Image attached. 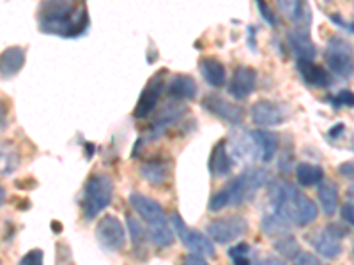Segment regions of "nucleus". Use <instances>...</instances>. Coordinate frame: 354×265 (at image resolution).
I'll return each instance as SVG.
<instances>
[{
	"label": "nucleus",
	"mask_w": 354,
	"mask_h": 265,
	"mask_svg": "<svg viewBox=\"0 0 354 265\" xmlns=\"http://www.w3.org/2000/svg\"><path fill=\"white\" fill-rule=\"evenodd\" d=\"M52 226H53V230H55V233H61V232H62V226H61V223H57V221H53V223H52Z\"/></svg>",
	"instance_id": "43"
},
{
	"label": "nucleus",
	"mask_w": 354,
	"mask_h": 265,
	"mask_svg": "<svg viewBox=\"0 0 354 265\" xmlns=\"http://www.w3.org/2000/svg\"><path fill=\"white\" fill-rule=\"evenodd\" d=\"M37 23L44 34L78 37L88 28V12L73 0H44L37 11Z\"/></svg>",
	"instance_id": "1"
},
{
	"label": "nucleus",
	"mask_w": 354,
	"mask_h": 265,
	"mask_svg": "<svg viewBox=\"0 0 354 265\" xmlns=\"http://www.w3.org/2000/svg\"><path fill=\"white\" fill-rule=\"evenodd\" d=\"M25 64V50L20 46H11V48L2 52V62H0V72L2 78H12L24 68Z\"/></svg>",
	"instance_id": "19"
},
{
	"label": "nucleus",
	"mask_w": 354,
	"mask_h": 265,
	"mask_svg": "<svg viewBox=\"0 0 354 265\" xmlns=\"http://www.w3.org/2000/svg\"><path fill=\"white\" fill-rule=\"evenodd\" d=\"M290 223L283 216L277 213V210H271L270 214H266L262 217L261 228L266 235H278V237H282V235H287V230H289Z\"/></svg>",
	"instance_id": "24"
},
{
	"label": "nucleus",
	"mask_w": 354,
	"mask_h": 265,
	"mask_svg": "<svg viewBox=\"0 0 354 265\" xmlns=\"http://www.w3.org/2000/svg\"><path fill=\"white\" fill-rule=\"evenodd\" d=\"M338 172L342 173L344 177H354V163H351V161H347V163H344V165H340V168H338Z\"/></svg>",
	"instance_id": "38"
},
{
	"label": "nucleus",
	"mask_w": 354,
	"mask_h": 265,
	"mask_svg": "<svg viewBox=\"0 0 354 265\" xmlns=\"http://www.w3.org/2000/svg\"><path fill=\"white\" fill-rule=\"evenodd\" d=\"M342 131H344V124H337V126H335V128L330 129V137L331 138L340 137V135H342Z\"/></svg>",
	"instance_id": "40"
},
{
	"label": "nucleus",
	"mask_w": 354,
	"mask_h": 265,
	"mask_svg": "<svg viewBox=\"0 0 354 265\" xmlns=\"http://www.w3.org/2000/svg\"><path fill=\"white\" fill-rule=\"evenodd\" d=\"M326 64L335 77L347 80L354 75V50L342 37H333L326 46Z\"/></svg>",
	"instance_id": "6"
},
{
	"label": "nucleus",
	"mask_w": 354,
	"mask_h": 265,
	"mask_svg": "<svg viewBox=\"0 0 354 265\" xmlns=\"http://www.w3.org/2000/svg\"><path fill=\"white\" fill-rule=\"evenodd\" d=\"M248 230V223L241 216H227L207 225V235L218 244H229L239 239Z\"/></svg>",
	"instance_id": "10"
},
{
	"label": "nucleus",
	"mask_w": 354,
	"mask_h": 265,
	"mask_svg": "<svg viewBox=\"0 0 354 265\" xmlns=\"http://www.w3.org/2000/svg\"><path fill=\"white\" fill-rule=\"evenodd\" d=\"M346 228L333 223V225H328L321 232H315L310 237V242H312L314 249L321 257L331 260V258H337L338 255L342 253V239L346 237Z\"/></svg>",
	"instance_id": "8"
},
{
	"label": "nucleus",
	"mask_w": 354,
	"mask_h": 265,
	"mask_svg": "<svg viewBox=\"0 0 354 265\" xmlns=\"http://www.w3.org/2000/svg\"><path fill=\"white\" fill-rule=\"evenodd\" d=\"M322 175H324V172H322L321 166L310 165V163H301L296 168V179H298L299 186H303V188L321 184Z\"/></svg>",
	"instance_id": "26"
},
{
	"label": "nucleus",
	"mask_w": 354,
	"mask_h": 265,
	"mask_svg": "<svg viewBox=\"0 0 354 265\" xmlns=\"http://www.w3.org/2000/svg\"><path fill=\"white\" fill-rule=\"evenodd\" d=\"M250 244L246 242H241V244L234 246V248L229 249V257L232 260V265H252V260H250Z\"/></svg>",
	"instance_id": "29"
},
{
	"label": "nucleus",
	"mask_w": 354,
	"mask_h": 265,
	"mask_svg": "<svg viewBox=\"0 0 354 265\" xmlns=\"http://www.w3.org/2000/svg\"><path fill=\"white\" fill-rule=\"evenodd\" d=\"M317 195H319V204H321L322 213L326 214V216H333V214L337 213V207H338L337 184L328 181L321 182L317 189Z\"/></svg>",
	"instance_id": "22"
},
{
	"label": "nucleus",
	"mask_w": 354,
	"mask_h": 265,
	"mask_svg": "<svg viewBox=\"0 0 354 265\" xmlns=\"http://www.w3.org/2000/svg\"><path fill=\"white\" fill-rule=\"evenodd\" d=\"M252 265H287L282 258H277V257H268L264 260H259Z\"/></svg>",
	"instance_id": "37"
},
{
	"label": "nucleus",
	"mask_w": 354,
	"mask_h": 265,
	"mask_svg": "<svg viewBox=\"0 0 354 265\" xmlns=\"http://www.w3.org/2000/svg\"><path fill=\"white\" fill-rule=\"evenodd\" d=\"M255 27H250V48L252 50H257L255 48Z\"/></svg>",
	"instance_id": "41"
},
{
	"label": "nucleus",
	"mask_w": 354,
	"mask_h": 265,
	"mask_svg": "<svg viewBox=\"0 0 354 265\" xmlns=\"http://www.w3.org/2000/svg\"><path fill=\"white\" fill-rule=\"evenodd\" d=\"M289 44L294 55L298 57V61H312L315 57V44L312 43L306 30L289 32Z\"/></svg>",
	"instance_id": "17"
},
{
	"label": "nucleus",
	"mask_w": 354,
	"mask_h": 265,
	"mask_svg": "<svg viewBox=\"0 0 354 265\" xmlns=\"http://www.w3.org/2000/svg\"><path fill=\"white\" fill-rule=\"evenodd\" d=\"M250 132H252L255 149H257V159L264 161V163L273 159L278 149L277 135L270 131H250Z\"/></svg>",
	"instance_id": "18"
},
{
	"label": "nucleus",
	"mask_w": 354,
	"mask_h": 265,
	"mask_svg": "<svg viewBox=\"0 0 354 265\" xmlns=\"http://www.w3.org/2000/svg\"><path fill=\"white\" fill-rule=\"evenodd\" d=\"M298 71L306 84L315 85V87H330L331 85L330 72L315 62L298 61Z\"/></svg>",
	"instance_id": "15"
},
{
	"label": "nucleus",
	"mask_w": 354,
	"mask_h": 265,
	"mask_svg": "<svg viewBox=\"0 0 354 265\" xmlns=\"http://www.w3.org/2000/svg\"><path fill=\"white\" fill-rule=\"evenodd\" d=\"M342 217L346 223H349V225L354 226V204H351V202H347L346 205L342 207Z\"/></svg>",
	"instance_id": "36"
},
{
	"label": "nucleus",
	"mask_w": 354,
	"mask_h": 265,
	"mask_svg": "<svg viewBox=\"0 0 354 265\" xmlns=\"http://www.w3.org/2000/svg\"><path fill=\"white\" fill-rule=\"evenodd\" d=\"M201 72L202 78H204L211 87H221L225 84V68L216 59H202L201 61Z\"/></svg>",
	"instance_id": "21"
},
{
	"label": "nucleus",
	"mask_w": 354,
	"mask_h": 265,
	"mask_svg": "<svg viewBox=\"0 0 354 265\" xmlns=\"http://www.w3.org/2000/svg\"><path fill=\"white\" fill-rule=\"evenodd\" d=\"M331 21H335V23L337 25H340V27H344L347 30V28H349L351 32H354V25L353 23H346V21H342V18L338 17V14H333V17H331Z\"/></svg>",
	"instance_id": "39"
},
{
	"label": "nucleus",
	"mask_w": 354,
	"mask_h": 265,
	"mask_svg": "<svg viewBox=\"0 0 354 265\" xmlns=\"http://www.w3.org/2000/svg\"><path fill=\"white\" fill-rule=\"evenodd\" d=\"M169 96L174 99H194L197 96V84L188 75H176L169 84Z\"/></svg>",
	"instance_id": "20"
},
{
	"label": "nucleus",
	"mask_w": 354,
	"mask_h": 265,
	"mask_svg": "<svg viewBox=\"0 0 354 265\" xmlns=\"http://www.w3.org/2000/svg\"><path fill=\"white\" fill-rule=\"evenodd\" d=\"M140 175L151 184L160 186L169 177V166L165 163H160V161H149V163H144L140 166Z\"/></svg>",
	"instance_id": "25"
},
{
	"label": "nucleus",
	"mask_w": 354,
	"mask_h": 265,
	"mask_svg": "<svg viewBox=\"0 0 354 265\" xmlns=\"http://www.w3.org/2000/svg\"><path fill=\"white\" fill-rule=\"evenodd\" d=\"M165 75L167 69H161L147 81V85L142 90L140 97H138V103L133 110V117L135 119H147L149 113L156 108L158 101H160L161 94H163V88H165Z\"/></svg>",
	"instance_id": "11"
},
{
	"label": "nucleus",
	"mask_w": 354,
	"mask_h": 265,
	"mask_svg": "<svg viewBox=\"0 0 354 265\" xmlns=\"http://www.w3.org/2000/svg\"><path fill=\"white\" fill-rule=\"evenodd\" d=\"M252 119L257 126H280L286 122V112L280 105L271 101H259L252 106Z\"/></svg>",
	"instance_id": "14"
},
{
	"label": "nucleus",
	"mask_w": 354,
	"mask_h": 265,
	"mask_svg": "<svg viewBox=\"0 0 354 265\" xmlns=\"http://www.w3.org/2000/svg\"><path fill=\"white\" fill-rule=\"evenodd\" d=\"M129 204L138 216L147 223L149 230H147V237L158 248H169L174 242V233L169 226L165 213L161 209V205L153 198L145 197L140 193L129 195Z\"/></svg>",
	"instance_id": "4"
},
{
	"label": "nucleus",
	"mask_w": 354,
	"mask_h": 265,
	"mask_svg": "<svg viewBox=\"0 0 354 265\" xmlns=\"http://www.w3.org/2000/svg\"><path fill=\"white\" fill-rule=\"evenodd\" d=\"M96 239L106 251H121L126 246V230L115 216L101 217L96 225Z\"/></svg>",
	"instance_id": "9"
},
{
	"label": "nucleus",
	"mask_w": 354,
	"mask_h": 265,
	"mask_svg": "<svg viewBox=\"0 0 354 265\" xmlns=\"http://www.w3.org/2000/svg\"><path fill=\"white\" fill-rule=\"evenodd\" d=\"M353 145H354V140H353Z\"/></svg>",
	"instance_id": "44"
},
{
	"label": "nucleus",
	"mask_w": 354,
	"mask_h": 265,
	"mask_svg": "<svg viewBox=\"0 0 354 265\" xmlns=\"http://www.w3.org/2000/svg\"><path fill=\"white\" fill-rule=\"evenodd\" d=\"M292 265H322L321 260L317 257H314L312 253H306V251H301L299 249L296 257L292 258Z\"/></svg>",
	"instance_id": "34"
},
{
	"label": "nucleus",
	"mask_w": 354,
	"mask_h": 265,
	"mask_svg": "<svg viewBox=\"0 0 354 265\" xmlns=\"http://www.w3.org/2000/svg\"><path fill=\"white\" fill-rule=\"evenodd\" d=\"M232 170V157L227 153V141L220 140L214 145L209 157V172L213 177H225Z\"/></svg>",
	"instance_id": "16"
},
{
	"label": "nucleus",
	"mask_w": 354,
	"mask_h": 265,
	"mask_svg": "<svg viewBox=\"0 0 354 265\" xmlns=\"http://www.w3.org/2000/svg\"><path fill=\"white\" fill-rule=\"evenodd\" d=\"M268 182V172L262 168H248L239 173L225 188L213 195L209 200V210L218 213L225 207H239L257 195L259 189Z\"/></svg>",
	"instance_id": "3"
},
{
	"label": "nucleus",
	"mask_w": 354,
	"mask_h": 265,
	"mask_svg": "<svg viewBox=\"0 0 354 265\" xmlns=\"http://www.w3.org/2000/svg\"><path fill=\"white\" fill-rule=\"evenodd\" d=\"M274 248H277L278 253H282L286 258H290L292 260L296 257V253L299 251V246L296 242V239L292 235H282L278 237V241L274 242Z\"/></svg>",
	"instance_id": "28"
},
{
	"label": "nucleus",
	"mask_w": 354,
	"mask_h": 265,
	"mask_svg": "<svg viewBox=\"0 0 354 265\" xmlns=\"http://www.w3.org/2000/svg\"><path fill=\"white\" fill-rule=\"evenodd\" d=\"M183 265H209V264L205 262V257H202V255L189 253V255H186Z\"/></svg>",
	"instance_id": "35"
},
{
	"label": "nucleus",
	"mask_w": 354,
	"mask_h": 265,
	"mask_svg": "<svg viewBox=\"0 0 354 265\" xmlns=\"http://www.w3.org/2000/svg\"><path fill=\"white\" fill-rule=\"evenodd\" d=\"M205 110H209L211 113H214L216 117L223 119L227 122H232V124H239L245 117V112H243L241 106L232 105L229 101H225L223 97L216 96V94H209L205 96L204 101H202Z\"/></svg>",
	"instance_id": "12"
},
{
	"label": "nucleus",
	"mask_w": 354,
	"mask_h": 265,
	"mask_svg": "<svg viewBox=\"0 0 354 265\" xmlns=\"http://www.w3.org/2000/svg\"><path fill=\"white\" fill-rule=\"evenodd\" d=\"M331 106H335V108H340V106H349V108H354L353 90H340L337 96L331 97Z\"/></svg>",
	"instance_id": "31"
},
{
	"label": "nucleus",
	"mask_w": 354,
	"mask_h": 265,
	"mask_svg": "<svg viewBox=\"0 0 354 265\" xmlns=\"http://www.w3.org/2000/svg\"><path fill=\"white\" fill-rule=\"evenodd\" d=\"M113 182L105 173H97L87 181L82 197V210L85 219H93L97 214L103 213L112 202Z\"/></svg>",
	"instance_id": "5"
},
{
	"label": "nucleus",
	"mask_w": 354,
	"mask_h": 265,
	"mask_svg": "<svg viewBox=\"0 0 354 265\" xmlns=\"http://www.w3.org/2000/svg\"><path fill=\"white\" fill-rule=\"evenodd\" d=\"M277 6L283 17L292 23H301L305 18V2L303 0H277Z\"/></svg>",
	"instance_id": "27"
},
{
	"label": "nucleus",
	"mask_w": 354,
	"mask_h": 265,
	"mask_svg": "<svg viewBox=\"0 0 354 265\" xmlns=\"http://www.w3.org/2000/svg\"><path fill=\"white\" fill-rule=\"evenodd\" d=\"M255 2H257L259 12L262 14V20H266V23L270 25V27H277V17H274L273 9L268 6V2H266V0H255Z\"/></svg>",
	"instance_id": "33"
},
{
	"label": "nucleus",
	"mask_w": 354,
	"mask_h": 265,
	"mask_svg": "<svg viewBox=\"0 0 354 265\" xmlns=\"http://www.w3.org/2000/svg\"><path fill=\"white\" fill-rule=\"evenodd\" d=\"M128 230L129 233H131V241H133V246L135 248H144V242L147 237V232H144V228H142V225L138 223L135 217L128 216Z\"/></svg>",
	"instance_id": "30"
},
{
	"label": "nucleus",
	"mask_w": 354,
	"mask_h": 265,
	"mask_svg": "<svg viewBox=\"0 0 354 265\" xmlns=\"http://www.w3.org/2000/svg\"><path fill=\"white\" fill-rule=\"evenodd\" d=\"M18 265H44V255L41 249H30L20 258Z\"/></svg>",
	"instance_id": "32"
},
{
	"label": "nucleus",
	"mask_w": 354,
	"mask_h": 265,
	"mask_svg": "<svg viewBox=\"0 0 354 265\" xmlns=\"http://www.w3.org/2000/svg\"><path fill=\"white\" fill-rule=\"evenodd\" d=\"M257 84V72L248 66H239L234 69L232 81L229 85V92L234 99H245L254 92Z\"/></svg>",
	"instance_id": "13"
},
{
	"label": "nucleus",
	"mask_w": 354,
	"mask_h": 265,
	"mask_svg": "<svg viewBox=\"0 0 354 265\" xmlns=\"http://www.w3.org/2000/svg\"><path fill=\"white\" fill-rule=\"evenodd\" d=\"M347 198H349L351 204H354V181L351 182L349 189H347Z\"/></svg>",
	"instance_id": "42"
},
{
	"label": "nucleus",
	"mask_w": 354,
	"mask_h": 265,
	"mask_svg": "<svg viewBox=\"0 0 354 265\" xmlns=\"http://www.w3.org/2000/svg\"><path fill=\"white\" fill-rule=\"evenodd\" d=\"M183 113H185V108H183V106H167L165 112H161L160 115H158L156 122H154L153 131H151L153 135L149 137L151 140H153V138L161 137V135H163L170 126L176 124V122L179 121V117H181Z\"/></svg>",
	"instance_id": "23"
},
{
	"label": "nucleus",
	"mask_w": 354,
	"mask_h": 265,
	"mask_svg": "<svg viewBox=\"0 0 354 265\" xmlns=\"http://www.w3.org/2000/svg\"><path fill=\"white\" fill-rule=\"evenodd\" d=\"M170 221H172L174 232L177 233V237L183 242V246H185L186 249H189V253L202 255V257H213L214 246L209 239L205 237L204 233H201L195 228H189L177 213L172 214Z\"/></svg>",
	"instance_id": "7"
},
{
	"label": "nucleus",
	"mask_w": 354,
	"mask_h": 265,
	"mask_svg": "<svg viewBox=\"0 0 354 265\" xmlns=\"http://www.w3.org/2000/svg\"><path fill=\"white\" fill-rule=\"evenodd\" d=\"M273 210L286 217L290 225L308 226L317 217V207L308 197L286 181L274 182L270 189Z\"/></svg>",
	"instance_id": "2"
}]
</instances>
